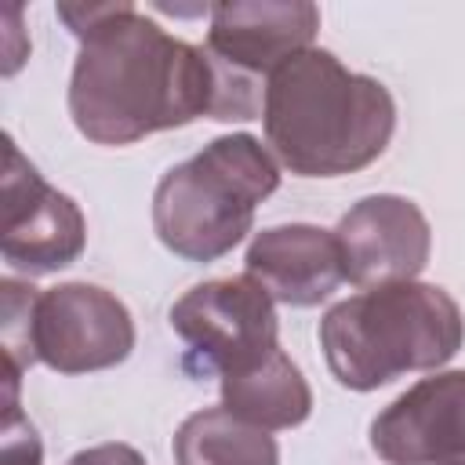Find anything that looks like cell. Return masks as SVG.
<instances>
[{"label": "cell", "mask_w": 465, "mask_h": 465, "mask_svg": "<svg viewBox=\"0 0 465 465\" xmlns=\"http://www.w3.org/2000/svg\"><path fill=\"white\" fill-rule=\"evenodd\" d=\"M80 40L69 76V116L94 145H131L145 134L214 116L218 80L203 47L171 36L127 0L58 4Z\"/></svg>", "instance_id": "cell-1"}, {"label": "cell", "mask_w": 465, "mask_h": 465, "mask_svg": "<svg viewBox=\"0 0 465 465\" xmlns=\"http://www.w3.org/2000/svg\"><path fill=\"white\" fill-rule=\"evenodd\" d=\"M265 142L298 178H338L374 163L396 131V102L374 76L345 69L331 51L305 47L269 80Z\"/></svg>", "instance_id": "cell-2"}, {"label": "cell", "mask_w": 465, "mask_h": 465, "mask_svg": "<svg viewBox=\"0 0 465 465\" xmlns=\"http://www.w3.org/2000/svg\"><path fill=\"white\" fill-rule=\"evenodd\" d=\"M465 341L458 302L421 280L367 287L320 320V349L338 385L371 392L407 371H436Z\"/></svg>", "instance_id": "cell-3"}, {"label": "cell", "mask_w": 465, "mask_h": 465, "mask_svg": "<svg viewBox=\"0 0 465 465\" xmlns=\"http://www.w3.org/2000/svg\"><path fill=\"white\" fill-rule=\"evenodd\" d=\"M280 189L269 149L247 134H222L163 171L153 193V229L185 262L225 258L254 225V207Z\"/></svg>", "instance_id": "cell-4"}, {"label": "cell", "mask_w": 465, "mask_h": 465, "mask_svg": "<svg viewBox=\"0 0 465 465\" xmlns=\"http://www.w3.org/2000/svg\"><path fill=\"white\" fill-rule=\"evenodd\" d=\"M320 7L309 0H225L211 4L207 58L218 80L211 120H254L265 80L298 51L312 47Z\"/></svg>", "instance_id": "cell-5"}, {"label": "cell", "mask_w": 465, "mask_h": 465, "mask_svg": "<svg viewBox=\"0 0 465 465\" xmlns=\"http://www.w3.org/2000/svg\"><path fill=\"white\" fill-rule=\"evenodd\" d=\"M171 331L185 345L182 371L189 378L240 374L280 349L272 298L247 272L189 287L171 305Z\"/></svg>", "instance_id": "cell-6"}, {"label": "cell", "mask_w": 465, "mask_h": 465, "mask_svg": "<svg viewBox=\"0 0 465 465\" xmlns=\"http://www.w3.org/2000/svg\"><path fill=\"white\" fill-rule=\"evenodd\" d=\"M134 349V320L127 305L94 283L47 287L33 316V356L58 374H87L116 367Z\"/></svg>", "instance_id": "cell-7"}, {"label": "cell", "mask_w": 465, "mask_h": 465, "mask_svg": "<svg viewBox=\"0 0 465 465\" xmlns=\"http://www.w3.org/2000/svg\"><path fill=\"white\" fill-rule=\"evenodd\" d=\"M4 229L0 254L29 276L58 272L84 254L87 222L73 196L51 189L7 138L4 145Z\"/></svg>", "instance_id": "cell-8"}, {"label": "cell", "mask_w": 465, "mask_h": 465, "mask_svg": "<svg viewBox=\"0 0 465 465\" xmlns=\"http://www.w3.org/2000/svg\"><path fill=\"white\" fill-rule=\"evenodd\" d=\"M338 247L345 262V280L356 287H381L400 280H418L429 265L432 229L421 207L396 193L363 196L338 218Z\"/></svg>", "instance_id": "cell-9"}, {"label": "cell", "mask_w": 465, "mask_h": 465, "mask_svg": "<svg viewBox=\"0 0 465 465\" xmlns=\"http://www.w3.org/2000/svg\"><path fill=\"white\" fill-rule=\"evenodd\" d=\"M371 447L389 465H465V371L414 381L371 421Z\"/></svg>", "instance_id": "cell-10"}, {"label": "cell", "mask_w": 465, "mask_h": 465, "mask_svg": "<svg viewBox=\"0 0 465 465\" xmlns=\"http://www.w3.org/2000/svg\"><path fill=\"white\" fill-rule=\"evenodd\" d=\"M243 265L247 276L258 280L272 302L294 309L320 305L345 283L338 236L309 222H291L254 232Z\"/></svg>", "instance_id": "cell-11"}, {"label": "cell", "mask_w": 465, "mask_h": 465, "mask_svg": "<svg viewBox=\"0 0 465 465\" xmlns=\"http://www.w3.org/2000/svg\"><path fill=\"white\" fill-rule=\"evenodd\" d=\"M222 407L258 429H294L312 414V389L298 363L276 349L262 363L222 378Z\"/></svg>", "instance_id": "cell-12"}, {"label": "cell", "mask_w": 465, "mask_h": 465, "mask_svg": "<svg viewBox=\"0 0 465 465\" xmlns=\"http://www.w3.org/2000/svg\"><path fill=\"white\" fill-rule=\"evenodd\" d=\"M171 450L174 465H280L276 440L225 407L189 414L178 425Z\"/></svg>", "instance_id": "cell-13"}, {"label": "cell", "mask_w": 465, "mask_h": 465, "mask_svg": "<svg viewBox=\"0 0 465 465\" xmlns=\"http://www.w3.org/2000/svg\"><path fill=\"white\" fill-rule=\"evenodd\" d=\"M0 302H4V320H0V341H4V363L25 371L36 363L33 356V316H36V287L22 280H0Z\"/></svg>", "instance_id": "cell-14"}, {"label": "cell", "mask_w": 465, "mask_h": 465, "mask_svg": "<svg viewBox=\"0 0 465 465\" xmlns=\"http://www.w3.org/2000/svg\"><path fill=\"white\" fill-rule=\"evenodd\" d=\"M65 465H145V458L131 443H98V447L76 450Z\"/></svg>", "instance_id": "cell-15"}]
</instances>
